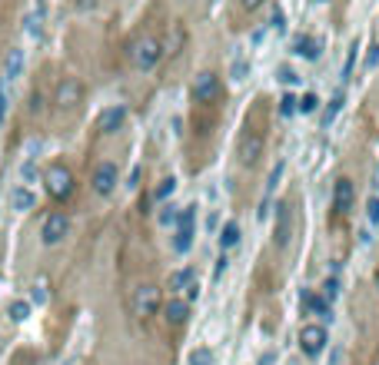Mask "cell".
I'll use <instances>...</instances> for the list:
<instances>
[{"label":"cell","instance_id":"8d00e7d4","mask_svg":"<svg viewBox=\"0 0 379 365\" xmlns=\"http://www.w3.org/2000/svg\"><path fill=\"white\" fill-rule=\"evenodd\" d=\"M240 4H243V11H260V7H263V4H266V0H240Z\"/></svg>","mask_w":379,"mask_h":365},{"label":"cell","instance_id":"8fae6325","mask_svg":"<svg viewBox=\"0 0 379 365\" xmlns=\"http://www.w3.org/2000/svg\"><path fill=\"white\" fill-rule=\"evenodd\" d=\"M193 236H197V206H187V209H180V216H177V236H173V249H177V252H190V246H193Z\"/></svg>","mask_w":379,"mask_h":365},{"label":"cell","instance_id":"d4e9b609","mask_svg":"<svg viewBox=\"0 0 379 365\" xmlns=\"http://www.w3.org/2000/svg\"><path fill=\"white\" fill-rule=\"evenodd\" d=\"M40 24H44V4H37V11L27 17V30H30V37H40Z\"/></svg>","mask_w":379,"mask_h":365},{"label":"cell","instance_id":"7c38bea8","mask_svg":"<svg viewBox=\"0 0 379 365\" xmlns=\"http://www.w3.org/2000/svg\"><path fill=\"white\" fill-rule=\"evenodd\" d=\"M67 236H70V216L67 213H51L47 219H44V226H40V240H44V246H60Z\"/></svg>","mask_w":379,"mask_h":365},{"label":"cell","instance_id":"2e32d148","mask_svg":"<svg viewBox=\"0 0 379 365\" xmlns=\"http://www.w3.org/2000/svg\"><path fill=\"white\" fill-rule=\"evenodd\" d=\"M193 286H197V269H193V266H183L177 273H170V279H166L170 296H183V292H190Z\"/></svg>","mask_w":379,"mask_h":365},{"label":"cell","instance_id":"cb8c5ba5","mask_svg":"<svg viewBox=\"0 0 379 365\" xmlns=\"http://www.w3.org/2000/svg\"><path fill=\"white\" fill-rule=\"evenodd\" d=\"M173 189H177V179H173V177L160 179V186L153 189V202H166L170 196H173Z\"/></svg>","mask_w":379,"mask_h":365},{"label":"cell","instance_id":"60d3db41","mask_svg":"<svg viewBox=\"0 0 379 365\" xmlns=\"http://www.w3.org/2000/svg\"><path fill=\"white\" fill-rule=\"evenodd\" d=\"M373 186L379 189V163H376V173H373Z\"/></svg>","mask_w":379,"mask_h":365},{"label":"cell","instance_id":"7a4b0ae2","mask_svg":"<svg viewBox=\"0 0 379 365\" xmlns=\"http://www.w3.org/2000/svg\"><path fill=\"white\" fill-rule=\"evenodd\" d=\"M266 153V133L260 130V126H243L240 139H237V163L243 166V170H253V166L263 160Z\"/></svg>","mask_w":379,"mask_h":365},{"label":"cell","instance_id":"b9f144b4","mask_svg":"<svg viewBox=\"0 0 379 365\" xmlns=\"http://www.w3.org/2000/svg\"><path fill=\"white\" fill-rule=\"evenodd\" d=\"M369 365H379V355H376V359H373V362H369Z\"/></svg>","mask_w":379,"mask_h":365},{"label":"cell","instance_id":"484cf974","mask_svg":"<svg viewBox=\"0 0 379 365\" xmlns=\"http://www.w3.org/2000/svg\"><path fill=\"white\" fill-rule=\"evenodd\" d=\"M293 113H296V97H293V93H283V97H279V116L290 120Z\"/></svg>","mask_w":379,"mask_h":365},{"label":"cell","instance_id":"1f68e13d","mask_svg":"<svg viewBox=\"0 0 379 365\" xmlns=\"http://www.w3.org/2000/svg\"><path fill=\"white\" fill-rule=\"evenodd\" d=\"M366 209H369V226H379V196H373V200L366 202Z\"/></svg>","mask_w":379,"mask_h":365},{"label":"cell","instance_id":"ffe728a7","mask_svg":"<svg viewBox=\"0 0 379 365\" xmlns=\"http://www.w3.org/2000/svg\"><path fill=\"white\" fill-rule=\"evenodd\" d=\"M237 242H240V223L237 219H227L223 229H220V252H230Z\"/></svg>","mask_w":379,"mask_h":365},{"label":"cell","instance_id":"4316f807","mask_svg":"<svg viewBox=\"0 0 379 365\" xmlns=\"http://www.w3.org/2000/svg\"><path fill=\"white\" fill-rule=\"evenodd\" d=\"M177 216H180L177 206L164 202V209H160V226H177Z\"/></svg>","mask_w":379,"mask_h":365},{"label":"cell","instance_id":"d6a6232c","mask_svg":"<svg viewBox=\"0 0 379 365\" xmlns=\"http://www.w3.org/2000/svg\"><path fill=\"white\" fill-rule=\"evenodd\" d=\"M44 110V90H34L30 93V113H40Z\"/></svg>","mask_w":379,"mask_h":365},{"label":"cell","instance_id":"5bb4252c","mask_svg":"<svg viewBox=\"0 0 379 365\" xmlns=\"http://www.w3.org/2000/svg\"><path fill=\"white\" fill-rule=\"evenodd\" d=\"M160 312H164V322L170 329H183L190 322V303L183 299V296H170Z\"/></svg>","mask_w":379,"mask_h":365},{"label":"cell","instance_id":"f35d334b","mask_svg":"<svg viewBox=\"0 0 379 365\" xmlns=\"http://www.w3.org/2000/svg\"><path fill=\"white\" fill-rule=\"evenodd\" d=\"M77 7H80V11H93V7H97V0H77Z\"/></svg>","mask_w":379,"mask_h":365},{"label":"cell","instance_id":"603a6c76","mask_svg":"<svg viewBox=\"0 0 379 365\" xmlns=\"http://www.w3.org/2000/svg\"><path fill=\"white\" fill-rule=\"evenodd\" d=\"M7 315H11V322H27V319H30V303L13 299V303L7 305Z\"/></svg>","mask_w":379,"mask_h":365},{"label":"cell","instance_id":"83f0119b","mask_svg":"<svg viewBox=\"0 0 379 365\" xmlns=\"http://www.w3.org/2000/svg\"><path fill=\"white\" fill-rule=\"evenodd\" d=\"M356 57H359V43H353V47H350V53H346V63H343V80H350V76H353Z\"/></svg>","mask_w":379,"mask_h":365},{"label":"cell","instance_id":"d590c367","mask_svg":"<svg viewBox=\"0 0 379 365\" xmlns=\"http://www.w3.org/2000/svg\"><path fill=\"white\" fill-rule=\"evenodd\" d=\"M376 63H379V43H373V47H369V53H366V70H373Z\"/></svg>","mask_w":379,"mask_h":365},{"label":"cell","instance_id":"ac0fdd59","mask_svg":"<svg viewBox=\"0 0 379 365\" xmlns=\"http://www.w3.org/2000/svg\"><path fill=\"white\" fill-rule=\"evenodd\" d=\"M24 63H27V53L20 50V47H13V50L7 53V63H4V80H7V83H17V80L24 76Z\"/></svg>","mask_w":379,"mask_h":365},{"label":"cell","instance_id":"ab89813d","mask_svg":"<svg viewBox=\"0 0 379 365\" xmlns=\"http://www.w3.org/2000/svg\"><path fill=\"white\" fill-rule=\"evenodd\" d=\"M373 289H376V296H379V263H376V269H373Z\"/></svg>","mask_w":379,"mask_h":365},{"label":"cell","instance_id":"9a60e30c","mask_svg":"<svg viewBox=\"0 0 379 365\" xmlns=\"http://www.w3.org/2000/svg\"><path fill=\"white\" fill-rule=\"evenodd\" d=\"M124 123H126V106L124 103H114V106H107V110L97 116V130L107 133V137H110V133H120Z\"/></svg>","mask_w":379,"mask_h":365},{"label":"cell","instance_id":"9c48e42d","mask_svg":"<svg viewBox=\"0 0 379 365\" xmlns=\"http://www.w3.org/2000/svg\"><path fill=\"white\" fill-rule=\"evenodd\" d=\"M120 183V170H117L114 160H103V163L93 166V173H90V189L97 193V196H110Z\"/></svg>","mask_w":379,"mask_h":365},{"label":"cell","instance_id":"6da1fadb","mask_svg":"<svg viewBox=\"0 0 379 365\" xmlns=\"http://www.w3.org/2000/svg\"><path fill=\"white\" fill-rule=\"evenodd\" d=\"M296 345H300L303 359H319V355L329 349L326 322H319V319H306L303 326H300V332H296Z\"/></svg>","mask_w":379,"mask_h":365},{"label":"cell","instance_id":"30bf717a","mask_svg":"<svg viewBox=\"0 0 379 365\" xmlns=\"http://www.w3.org/2000/svg\"><path fill=\"white\" fill-rule=\"evenodd\" d=\"M53 103H57V110H77L80 103H84V83L77 80V76H63L57 90H53Z\"/></svg>","mask_w":379,"mask_h":365},{"label":"cell","instance_id":"74e56055","mask_svg":"<svg viewBox=\"0 0 379 365\" xmlns=\"http://www.w3.org/2000/svg\"><path fill=\"white\" fill-rule=\"evenodd\" d=\"M44 299H47V289H44V282H37L34 286V303H44Z\"/></svg>","mask_w":379,"mask_h":365},{"label":"cell","instance_id":"f546056e","mask_svg":"<svg viewBox=\"0 0 379 365\" xmlns=\"http://www.w3.org/2000/svg\"><path fill=\"white\" fill-rule=\"evenodd\" d=\"M270 27H273L277 34H283V30H286V13L279 11V7H277L273 13H270Z\"/></svg>","mask_w":379,"mask_h":365},{"label":"cell","instance_id":"4dcf8cb0","mask_svg":"<svg viewBox=\"0 0 379 365\" xmlns=\"http://www.w3.org/2000/svg\"><path fill=\"white\" fill-rule=\"evenodd\" d=\"M190 365H213V355H210V349H197V352L190 355Z\"/></svg>","mask_w":379,"mask_h":365},{"label":"cell","instance_id":"8992f818","mask_svg":"<svg viewBox=\"0 0 379 365\" xmlns=\"http://www.w3.org/2000/svg\"><path fill=\"white\" fill-rule=\"evenodd\" d=\"M293 233H296V216H293L290 200H277V216H273V249L286 252L293 246Z\"/></svg>","mask_w":379,"mask_h":365},{"label":"cell","instance_id":"5b68a950","mask_svg":"<svg viewBox=\"0 0 379 365\" xmlns=\"http://www.w3.org/2000/svg\"><path fill=\"white\" fill-rule=\"evenodd\" d=\"M44 189H47V196H51L53 202H67L77 189L74 170L63 166V163H51V170L44 173Z\"/></svg>","mask_w":379,"mask_h":365},{"label":"cell","instance_id":"44dd1931","mask_svg":"<svg viewBox=\"0 0 379 365\" xmlns=\"http://www.w3.org/2000/svg\"><path fill=\"white\" fill-rule=\"evenodd\" d=\"M343 103H346V97H343V90H340V93H336V97H333V100L326 103V110H323V126H326V130H329V126H333V123H336V116H340Z\"/></svg>","mask_w":379,"mask_h":365},{"label":"cell","instance_id":"277c9868","mask_svg":"<svg viewBox=\"0 0 379 365\" xmlns=\"http://www.w3.org/2000/svg\"><path fill=\"white\" fill-rule=\"evenodd\" d=\"M160 309H164V292H160V286H153V282H140L137 289L130 292V312L137 315L140 322L153 319Z\"/></svg>","mask_w":379,"mask_h":365},{"label":"cell","instance_id":"e0dca14e","mask_svg":"<svg viewBox=\"0 0 379 365\" xmlns=\"http://www.w3.org/2000/svg\"><path fill=\"white\" fill-rule=\"evenodd\" d=\"M293 53L313 63V60L323 57V43H319L316 37H310V34H300V37H293Z\"/></svg>","mask_w":379,"mask_h":365},{"label":"cell","instance_id":"52a82bcc","mask_svg":"<svg viewBox=\"0 0 379 365\" xmlns=\"http://www.w3.org/2000/svg\"><path fill=\"white\" fill-rule=\"evenodd\" d=\"M190 97H193L197 106H216L220 97H223V83H220V76H216L213 70H203V74H197L193 87H190Z\"/></svg>","mask_w":379,"mask_h":365},{"label":"cell","instance_id":"7bdbcfd3","mask_svg":"<svg viewBox=\"0 0 379 365\" xmlns=\"http://www.w3.org/2000/svg\"><path fill=\"white\" fill-rule=\"evenodd\" d=\"M316 4H329V0H316Z\"/></svg>","mask_w":379,"mask_h":365},{"label":"cell","instance_id":"4fadbf2b","mask_svg":"<svg viewBox=\"0 0 379 365\" xmlns=\"http://www.w3.org/2000/svg\"><path fill=\"white\" fill-rule=\"evenodd\" d=\"M300 312H303L306 319H319V322H323V319L333 315V303H326L319 289H303V296H300Z\"/></svg>","mask_w":379,"mask_h":365},{"label":"cell","instance_id":"ba28073f","mask_svg":"<svg viewBox=\"0 0 379 365\" xmlns=\"http://www.w3.org/2000/svg\"><path fill=\"white\" fill-rule=\"evenodd\" d=\"M329 206H333V216L336 219H346L356 209V183L350 177H340L333 183V200H329Z\"/></svg>","mask_w":379,"mask_h":365},{"label":"cell","instance_id":"e575fe53","mask_svg":"<svg viewBox=\"0 0 379 365\" xmlns=\"http://www.w3.org/2000/svg\"><path fill=\"white\" fill-rule=\"evenodd\" d=\"M7 106H11V100H7V90L0 87V126H4V120H7Z\"/></svg>","mask_w":379,"mask_h":365},{"label":"cell","instance_id":"d6986e66","mask_svg":"<svg viewBox=\"0 0 379 365\" xmlns=\"http://www.w3.org/2000/svg\"><path fill=\"white\" fill-rule=\"evenodd\" d=\"M37 206V196H34V189L30 186H17L11 193V209L13 213H30Z\"/></svg>","mask_w":379,"mask_h":365},{"label":"cell","instance_id":"7402d4cb","mask_svg":"<svg viewBox=\"0 0 379 365\" xmlns=\"http://www.w3.org/2000/svg\"><path fill=\"white\" fill-rule=\"evenodd\" d=\"M316 110H319V97H316L313 90H306L303 97H296V113H303V116H313Z\"/></svg>","mask_w":379,"mask_h":365},{"label":"cell","instance_id":"836d02e7","mask_svg":"<svg viewBox=\"0 0 379 365\" xmlns=\"http://www.w3.org/2000/svg\"><path fill=\"white\" fill-rule=\"evenodd\" d=\"M277 80H279V83H296V80H300V76L293 74L290 67H279V70H277Z\"/></svg>","mask_w":379,"mask_h":365},{"label":"cell","instance_id":"f1b7e54d","mask_svg":"<svg viewBox=\"0 0 379 365\" xmlns=\"http://www.w3.org/2000/svg\"><path fill=\"white\" fill-rule=\"evenodd\" d=\"M37 163H34V160H27L24 166H20V179H24V186H30V183H37Z\"/></svg>","mask_w":379,"mask_h":365},{"label":"cell","instance_id":"3957f363","mask_svg":"<svg viewBox=\"0 0 379 365\" xmlns=\"http://www.w3.org/2000/svg\"><path fill=\"white\" fill-rule=\"evenodd\" d=\"M164 43L153 37V34H143V37H137L133 43H130V50H126V57H130V63H133V70H140V74H147V70H153L157 63L164 60Z\"/></svg>","mask_w":379,"mask_h":365}]
</instances>
